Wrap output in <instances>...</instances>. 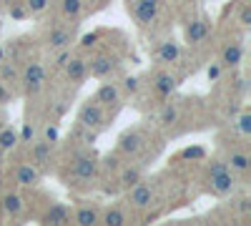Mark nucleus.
Instances as JSON below:
<instances>
[{"label":"nucleus","instance_id":"f257e3e1","mask_svg":"<svg viewBox=\"0 0 251 226\" xmlns=\"http://www.w3.org/2000/svg\"><path fill=\"white\" fill-rule=\"evenodd\" d=\"M208 181H211V189L219 194V196H226V194H231L234 191V176L231 171H228L221 161H214L211 163V171H208Z\"/></svg>","mask_w":251,"mask_h":226},{"label":"nucleus","instance_id":"f03ea898","mask_svg":"<svg viewBox=\"0 0 251 226\" xmlns=\"http://www.w3.org/2000/svg\"><path fill=\"white\" fill-rule=\"evenodd\" d=\"M78 123H80L83 128H96V126H100V123H103V106H98L96 100H93V103L88 100V103L80 108V113H78Z\"/></svg>","mask_w":251,"mask_h":226},{"label":"nucleus","instance_id":"7ed1b4c3","mask_svg":"<svg viewBox=\"0 0 251 226\" xmlns=\"http://www.w3.org/2000/svg\"><path fill=\"white\" fill-rule=\"evenodd\" d=\"M151 201H153V191L149 183H133L131 186V203L136 209H146V206H151Z\"/></svg>","mask_w":251,"mask_h":226},{"label":"nucleus","instance_id":"20e7f679","mask_svg":"<svg viewBox=\"0 0 251 226\" xmlns=\"http://www.w3.org/2000/svg\"><path fill=\"white\" fill-rule=\"evenodd\" d=\"M23 80H25V86H28V93L40 91V86H43V80H46L43 66H40V63H28V68L23 73Z\"/></svg>","mask_w":251,"mask_h":226},{"label":"nucleus","instance_id":"39448f33","mask_svg":"<svg viewBox=\"0 0 251 226\" xmlns=\"http://www.w3.org/2000/svg\"><path fill=\"white\" fill-rule=\"evenodd\" d=\"M118 98H121V91H118V86L116 83H103L98 91H96V103L98 106H113V103H118Z\"/></svg>","mask_w":251,"mask_h":226},{"label":"nucleus","instance_id":"423d86ee","mask_svg":"<svg viewBox=\"0 0 251 226\" xmlns=\"http://www.w3.org/2000/svg\"><path fill=\"white\" fill-rule=\"evenodd\" d=\"M158 15V3H151V0H138L136 3V18H138V23L143 25H149L153 23Z\"/></svg>","mask_w":251,"mask_h":226},{"label":"nucleus","instance_id":"0eeeda50","mask_svg":"<svg viewBox=\"0 0 251 226\" xmlns=\"http://www.w3.org/2000/svg\"><path fill=\"white\" fill-rule=\"evenodd\" d=\"M71 30H66V28H53L50 30V35H48V48L50 50H66L68 46H71Z\"/></svg>","mask_w":251,"mask_h":226},{"label":"nucleus","instance_id":"6e6552de","mask_svg":"<svg viewBox=\"0 0 251 226\" xmlns=\"http://www.w3.org/2000/svg\"><path fill=\"white\" fill-rule=\"evenodd\" d=\"M86 73H88V63L83 58H71L66 63V75L73 80V83H80V80L86 78Z\"/></svg>","mask_w":251,"mask_h":226},{"label":"nucleus","instance_id":"1a4fd4ad","mask_svg":"<svg viewBox=\"0 0 251 226\" xmlns=\"http://www.w3.org/2000/svg\"><path fill=\"white\" fill-rule=\"evenodd\" d=\"M73 174H75L78 178H83V181H91V178L96 176V161L88 158V156H80V158L75 161V166H73Z\"/></svg>","mask_w":251,"mask_h":226},{"label":"nucleus","instance_id":"9d476101","mask_svg":"<svg viewBox=\"0 0 251 226\" xmlns=\"http://www.w3.org/2000/svg\"><path fill=\"white\" fill-rule=\"evenodd\" d=\"M116 58H108V55H100V58H96L93 63H91V73L96 75V78H103V75H108V73H113L116 71Z\"/></svg>","mask_w":251,"mask_h":226},{"label":"nucleus","instance_id":"9b49d317","mask_svg":"<svg viewBox=\"0 0 251 226\" xmlns=\"http://www.w3.org/2000/svg\"><path fill=\"white\" fill-rule=\"evenodd\" d=\"M15 181L20 183V186H35V183L40 181V174H38V169L30 166V163H23L15 174Z\"/></svg>","mask_w":251,"mask_h":226},{"label":"nucleus","instance_id":"f8f14e48","mask_svg":"<svg viewBox=\"0 0 251 226\" xmlns=\"http://www.w3.org/2000/svg\"><path fill=\"white\" fill-rule=\"evenodd\" d=\"M241 58H244V48H241L239 43H231V46H226V50H224V55H221V66L234 68V66L241 63Z\"/></svg>","mask_w":251,"mask_h":226},{"label":"nucleus","instance_id":"ddd939ff","mask_svg":"<svg viewBox=\"0 0 251 226\" xmlns=\"http://www.w3.org/2000/svg\"><path fill=\"white\" fill-rule=\"evenodd\" d=\"M3 211L8 216H20L23 214V199H20L18 194H5L3 196Z\"/></svg>","mask_w":251,"mask_h":226},{"label":"nucleus","instance_id":"4468645a","mask_svg":"<svg viewBox=\"0 0 251 226\" xmlns=\"http://www.w3.org/2000/svg\"><path fill=\"white\" fill-rule=\"evenodd\" d=\"M118 149L123 153H138L141 151V136L138 133H123L118 141Z\"/></svg>","mask_w":251,"mask_h":226},{"label":"nucleus","instance_id":"2eb2a0df","mask_svg":"<svg viewBox=\"0 0 251 226\" xmlns=\"http://www.w3.org/2000/svg\"><path fill=\"white\" fill-rule=\"evenodd\" d=\"M178 43H174V40H163L161 48H158V58H161V63H174V60L178 58Z\"/></svg>","mask_w":251,"mask_h":226},{"label":"nucleus","instance_id":"dca6fc26","mask_svg":"<svg viewBox=\"0 0 251 226\" xmlns=\"http://www.w3.org/2000/svg\"><path fill=\"white\" fill-rule=\"evenodd\" d=\"M174 88H176V78H174L171 73H158V75H156V93L169 96Z\"/></svg>","mask_w":251,"mask_h":226},{"label":"nucleus","instance_id":"f3484780","mask_svg":"<svg viewBox=\"0 0 251 226\" xmlns=\"http://www.w3.org/2000/svg\"><path fill=\"white\" fill-rule=\"evenodd\" d=\"M186 38H188V43H201L206 38V23L203 20H194V23L186 28Z\"/></svg>","mask_w":251,"mask_h":226},{"label":"nucleus","instance_id":"a211bd4d","mask_svg":"<svg viewBox=\"0 0 251 226\" xmlns=\"http://www.w3.org/2000/svg\"><path fill=\"white\" fill-rule=\"evenodd\" d=\"M96 221H98V211H96V209H91V206L78 209V214H75V224H80V226H91V224H96Z\"/></svg>","mask_w":251,"mask_h":226},{"label":"nucleus","instance_id":"6ab92c4d","mask_svg":"<svg viewBox=\"0 0 251 226\" xmlns=\"http://www.w3.org/2000/svg\"><path fill=\"white\" fill-rule=\"evenodd\" d=\"M46 221H48V224H68V211H66V206H60V203H55V206L48 211Z\"/></svg>","mask_w":251,"mask_h":226},{"label":"nucleus","instance_id":"aec40b11","mask_svg":"<svg viewBox=\"0 0 251 226\" xmlns=\"http://www.w3.org/2000/svg\"><path fill=\"white\" fill-rule=\"evenodd\" d=\"M228 163H231V171H239V174H246L249 171V156L246 153H231V158H228Z\"/></svg>","mask_w":251,"mask_h":226},{"label":"nucleus","instance_id":"412c9836","mask_svg":"<svg viewBox=\"0 0 251 226\" xmlns=\"http://www.w3.org/2000/svg\"><path fill=\"white\" fill-rule=\"evenodd\" d=\"M15 143H18V133L13 128H3V131H0V149H3V151H10Z\"/></svg>","mask_w":251,"mask_h":226},{"label":"nucleus","instance_id":"4be33fe9","mask_svg":"<svg viewBox=\"0 0 251 226\" xmlns=\"http://www.w3.org/2000/svg\"><path fill=\"white\" fill-rule=\"evenodd\" d=\"M103 224H108V226H123L126 224V216L121 209H108L106 216H103Z\"/></svg>","mask_w":251,"mask_h":226},{"label":"nucleus","instance_id":"5701e85b","mask_svg":"<svg viewBox=\"0 0 251 226\" xmlns=\"http://www.w3.org/2000/svg\"><path fill=\"white\" fill-rule=\"evenodd\" d=\"M141 181V171L138 169H126L123 174H121V183H123V186H133V183H138Z\"/></svg>","mask_w":251,"mask_h":226},{"label":"nucleus","instance_id":"b1692460","mask_svg":"<svg viewBox=\"0 0 251 226\" xmlns=\"http://www.w3.org/2000/svg\"><path fill=\"white\" fill-rule=\"evenodd\" d=\"M80 8H83L80 0H63V13H66L68 18H75L80 13Z\"/></svg>","mask_w":251,"mask_h":226},{"label":"nucleus","instance_id":"393cba45","mask_svg":"<svg viewBox=\"0 0 251 226\" xmlns=\"http://www.w3.org/2000/svg\"><path fill=\"white\" fill-rule=\"evenodd\" d=\"M176 118H178V108H176V106H166V108H163L161 123H166V126H169V123H176Z\"/></svg>","mask_w":251,"mask_h":226},{"label":"nucleus","instance_id":"a878e982","mask_svg":"<svg viewBox=\"0 0 251 226\" xmlns=\"http://www.w3.org/2000/svg\"><path fill=\"white\" fill-rule=\"evenodd\" d=\"M48 3H50V0H28L25 8H28V13H43L48 8Z\"/></svg>","mask_w":251,"mask_h":226},{"label":"nucleus","instance_id":"bb28decb","mask_svg":"<svg viewBox=\"0 0 251 226\" xmlns=\"http://www.w3.org/2000/svg\"><path fill=\"white\" fill-rule=\"evenodd\" d=\"M239 131H241L244 136L251 133V116H249V113H244V116L239 118Z\"/></svg>","mask_w":251,"mask_h":226},{"label":"nucleus","instance_id":"cd10ccee","mask_svg":"<svg viewBox=\"0 0 251 226\" xmlns=\"http://www.w3.org/2000/svg\"><path fill=\"white\" fill-rule=\"evenodd\" d=\"M0 75H3L5 80H13V78H15V68H13V66H5L3 71H0Z\"/></svg>","mask_w":251,"mask_h":226},{"label":"nucleus","instance_id":"c85d7f7f","mask_svg":"<svg viewBox=\"0 0 251 226\" xmlns=\"http://www.w3.org/2000/svg\"><path fill=\"white\" fill-rule=\"evenodd\" d=\"M126 91H128V93L138 91V80L136 78H126Z\"/></svg>","mask_w":251,"mask_h":226},{"label":"nucleus","instance_id":"c756f323","mask_svg":"<svg viewBox=\"0 0 251 226\" xmlns=\"http://www.w3.org/2000/svg\"><path fill=\"white\" fill-rule=\"evenodd\" d=\"M241 23H244V25H251V10H249V8L241 10Z\"/></svg>","mask_w":251,"mask_h":226},{"label":"nucleus","instance_id":"7c9ffc66","mask_svg":"<svg viewBox=\"0 0 251 226\" xmlns=\"http://www.w3.org/2000/svg\"><path fill=\"white\" fill-rule=\"evenodd\" d=\"M219 73H221V68L219 66H211V68H208V80H216Z\"/></svg>","mask_w":251,"mask_h":226},{"label":"nucleus","instance_id":"2f4dec72","mask_svg":"<svg viewBox=\"0 0 251 226\" xmlns=\"http://www.w3.org/2000/svg\"><path fill=\"white\" fill-rule=\"evenodd\" d=\"M186 156H188V158H201V156H203V151H201V149H188V151H186Z\"/></svg>","mask_w":251,"mask_h":226},{"label":"nucleus","instance_id":"473e14b6","mask_svg":"<svg viewBox=\"0 0 251 226\" xmlns=\"http://www.w3.org/2000/svg\"><path fill=\"white\" fill-rule=\"evenodd\" d=\"M96 38H98L96 33H91V35H86V38H83V46H86V48H88V46H93V43H96Z\"/></svg>","mask_w":251,"mask_h":226},{"label":"nucleus","instance_id":"72a5a7b5","mask_svg":"<svg viewBox=\"0 0 251 226\" xmlns=\"http://www.w3.org/2000/svg\"><path fill=\"white\" fill-rule=\"evenodd\" d=\"M5 100H8V91H5L3 83H0V103H5Z\"/></svg>","mask_w":251,"mask_h":226},{"label":"nucleus","instance_id":"f704fd0d","mask_svg":"<svg viewBox=\"0 0 251 226\" xmlns=\"http://www.w3.org/2000/svg\"><path fill=\"white\" fill-rule=\"evenodd\" d=\"M10 13H13V18H23V15H25V10H23V8H13Z\"/></svg>","mask_w":251,"mask_h":226},{"label":"nucleus","instance_id":"c9c22d12","mask_svg":"<svg viewBox=\"0 0 251 226\" xmlns=\"http://www.w3.org/2000/svg\"><path fill=\"white\" fill-rule=\"evenodd\" d=\"M46 136H48L50 141H55V138H58V131H55V128H48V131H46Z\"/></svg>","mask_w":251,"mask_h":226},{"label":"nucleus","instance_id":"e433bc0d","mask_svg":"<svg viewBox=\"0 0 251 226\" xmlns=\"http://www.w3.org/2000/svg\"><path fill=\"white\" fill-rule=\"evenodd\" d=\"M0 3H8V5H13V3H15V0H0Z\"/></svg>","mask_w":251,"mask_h":226},{"label":"nucleus","instance_id":"4c0bfd02","mask_svg":"<svg viewBox=\"0 0 251 226\" xmlns=\"http://www.w3.org/2000/svg\"><path fill=\"white\" fill-rule=\"evenodd\" d=\"M3 153H5V151H3V149H0V161H3Z\"/></svg>","mask_w":251,"mask_h":226},{"label":"nucleus","instance_id":"58836bf2","mask_svg":"<svg viewBox=\"0 0 251 226\" xmlns=\"http://www.w3.org/2000/svg\"><path fill=\"white\" fill-rule=\"evenodd\" d=\"M0 60H3V50H0Z\"/></svg>","mask_w":251,"mask_h":226},{"label":"nucleus","instance_id":"ea45409f","mask_svg":"<svg viewBox=\"0 0 251 226\" xmlns=\"http://www.w3.org/2000/svg\"><path fill=\"white\" fill-rule=\"evenodd\" d=\"M151 3H161V0H151Z\"/></svg>","mask_w":251,"mask_h":226}]
</instances>
